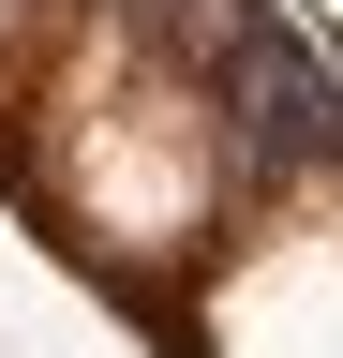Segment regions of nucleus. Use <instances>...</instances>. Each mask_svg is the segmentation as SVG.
<instances>
[{
	"label": "nucleus",
	"instance_id": "1",
	"mask_svg": "<svg viewBox=\"0 0 343 358\" xmlns=\"http://www.w3.org/2000/svg\"><path fill=\"white\" fill-rule=\"evenodd\" d=\"M209 90L254 164H343V75L284 0H209Z\"/></svg>",
	"mask_w": 343,
	"mask_h": 358
}]
</instances>
